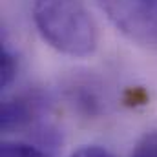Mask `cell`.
<instances>
[{
	"instance_id": "cell-6",
	"label": "cell",
	"mask_w": 157,
	"mask_h": 157,
	"mask_svg": "<svg viewBox=\"0 0 157 157\" xmlns=\"http://www.w3.org/2000/svg\"><path fill=\"white\" fill-rule=\"evenodd\" d=\"M132 157H157V132H150L139 139Z\"/></svg>"
},
{
	"instance_id": "cell-3",
	"label": "cell",
	"mask_w": 157,
	"mask_h": 157,
	"mask_svg": "<svg viewBox=\"0 0 157 157\" xmlns=\"http://www.w3.org/2000/svg\"><path fill=\"white\" fill-rule=\"evenodd\" d=\"M29 121V106L26 101H6L2 106V128L11 130L18 128Z\"/></svg>"
},
{
	"instance_id": "cell-2",
	"label": "cell",
	"mask_w": 157,
	"mask_h": 157,
	"mask_svg": "<svg viewBox=\"0 0 157 157\" xmlns=\"http://www.w3.org/2000/svg\"><path fill=\"white\" fill-rule=\"evenodd\" d=\"M121 33L141 46L157 48V0H97Z\"/></svg>"
},
{
	"instance_id": "cell-4",
	"label": "cell",
	"mask_w": 157,
	"mask_h": 157,
	"mask_svg": "<svg viewBox=\"0 0 157 157\" xmlns=\"http://www.w3.org/2000/svg\"><path fill=\"white\" fill-rule=\"evenodd\" d=\"M0 157H49L44 150L31 146L28 143L6 141L0 146Z\"/></svg>"
},
{
	"instance_id": "cell-5",
	"label": "cell",
	"mask_w": 157,
	"mask_h": 157,
	"mask_svg": "<svg viewBox=\"0 0 157 157\" xmlns=\"http://www.w3.org/2000/svg\"><path fill=\"white\" fill-rule=\"evenodd\" d=\"M17 75V59L15 55L4 46L2 48V62H0V82L6 88Z\"/></svg>"
},
{
	"instance_id": "cell-7",
	"label": "cell",
	"mask_w": 157,
	"mask_h": 157,
	"mask_svg": "<svg viewBox=\"0 0 157 157\" xmlns=\"http://www.w3.org/2000/svg\"><path fill=\"white\" fill-rule=\"evenodd\" d=\"M71 157H112V154L101 146H82L77 152H73Z\"/></svg>"
},
{
	"instance_id": "cell-1",
	"label": "cell",
	"mask_w": 157,
	"mask_h": 157,
	"mask_svg": "<svg viewBox=\"0 0 157 157\" xmlns=\"http://www.w3.org/2000/svg\"><path fill=\"white\" fill-rule=\"evenodd\" d=\"M35 26L51 48L68 57H88L97 48V28L80 0H35Z\"/></svg>"
}]
</instances>
